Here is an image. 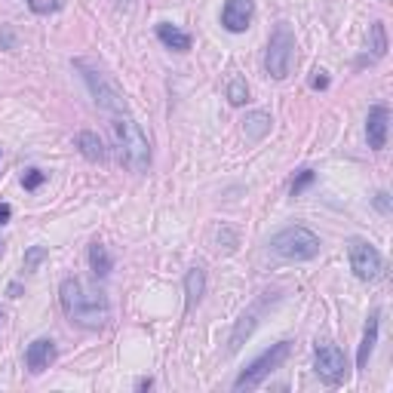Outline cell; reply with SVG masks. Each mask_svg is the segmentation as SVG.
<instances>
[{"label":"cell","mask_w":393,"mask_h":393,"mask_svg":"<svg viewBox=\"0 0 393 393\" xmlns=\"http://www.w3.org/2000/svg\"><path fill=\"white\" fill-rule=\"evenodd\" d=\"M59 304H61V313H65L74 326L87 329V332H98V329H105L107 320H111V304H107V298L98 289H92L83 280H77V276L61 280Z\"/></svg>","instance_id":"obj_1"},{"label":"cell","mask_w":393,"mask_h":393,"mask_svg":"<svg viewBox=\"0 0 393 393\" xmlns=\"http://www.w3.org/2000/svg\"><path fill=\"white\" fill-rule=\"evenodd\" d=\"M111 138L114 148H117L120 163L133 172H148L151 166V144L148 135L142 133V126L129 117V114H117L111 123Z\"/></svg>","instance_id":"obj_2"},{"label":"cell","mask_w":393,"mask_h":393,"mask_svg":"<svg viewBox=\"0 0 393 393\" xmlns=\"http://www.w3.org/2000/svg\"><path fill=\"white\" fill-rule=\"evenodd\" d=\"M74 68L80 71L83 83H87V89L92 96V102L102 107V111L114 114V117H117V114H126V96H123V89L102 71V68L92 65V61H87V59H77Z\"/></svg>","instance_id":"obj_3"},{"label":"cell","mask_w":393,"mask_h":393,"mask_svg":"<svg viewBox=\"0 0 393 393\" xmlns=\"http://www.w3.org/2000/svg\"><path fill=\"white\" fill-rule=\"evenodd\" d=\"M320 237L313 234L311 228L304 225H292V228H283L280 234L271 237V252L286 261H311L320 255Z\"/></svg>","instance_id":"obj_4"},{"label":"cell","mask_w":393,"mask_h":393,"mask_svg":"<svg viewBox=\"0 0 393 393\" xmlns=\"http://www.w3.org/2000/svg\"><path fill=\"white\" fill-rule=\"evenodd\" d=\"M289 350H292V344H289V341L271 344V348H267L265 353H258V357L243 369L240 378L234 381V390H255L258 384L267 378V375H274L276 369L286 363V359H289Z\"/></svg>","instance_id":"obj_5"},{"label":"cell","mask_w":393,"mask_h":393,"mask_svg":"<svg viewBox=\"0 0 393 393\" xmlns=\"http://www.w3.org/2000/svg\"><path fill=\"white\" fill-rule=\"evenodd\" d=\"M292 61H295V34L286 22L274 28L271 40H267V52H265V68L274 80H286L292 71Z\"/></svg>","instance_id":"obj_6"},{"label":"cell","mask_w":393,"mask_h":393,"mask_svg":"<svg viewBox=\"0 0 393 393\" xmlns=\"http://www.w3.org/2000/svg\"><path fill=\"white\" fill-rule=\"evenodd\" d=\"M348 255H350V271L357 274V280L375 283V280H381L384 276V258L369 240L353 237V240L348 243Z\"/></svg>","instance_id":"obj_7"},{"label":"cell","mask_w":393,"mask_h":393,"mask_svg":"<svg viewBox=\"0 0 393 393\" xmlns=\"http://www.w3.org/2000/svg\"><path fill=\"white\" fill-rule=\"evenodd\" d=\"M313 369H317L320 381L341 384L348 378V357H344V350L338 348V344L322 341V344H317V350H313Z\"/></svg>","instance_id":"obj_8"},{"label":"cell","mask_w":393,"mask_h":393,"mask_svg":"<svg viewBox=\"0 0 393 393\" xmlns=\"http://www.w3.org/2000/svg\"><path fill=\"white\" fill-rule=\"evenodd\" d=\"M387 133H390V107L387 105H372L366 117V138L372 151L387 148Z\"/></svg>","instance_id":"obj_9"},{"label":"cell","mask_w":393,"mask_h":393,"mask_svg":"<svg viewBox=\"0 0 393 393\" xmlns=\"http://www.w3.org/2000/svg\"><path fill=\"white\" fill-rule=\"evenodd\" d=\"M255 19V0H228L221 10V25L230 34H243Z\"/></svg>","instance_id":"obj_10"},{"label":"cell","mask_w":393,"mask_h":393,"mask_svg":"<svg viewBox=\"0 0 393 393\" xmlns=\"http://www.w3.org/2000/svg\"><path fill=\"white\" fill-rule=\"evenodd\" d=\"M52 363H56V341H50V338H37V341L28 344L25 350V366L31 375H40L46 372Z\"/></svg>","instance_id":"obj_11"},{"label":"cell","mask_w":393,"mask_h":393,"mask_svg":"<svg viewBox=\"0 0 393 393\" xmlns=\"http://www.w3.org/2000/svg\"><path fill=\"white\" fill-rule=\"evenodd\" d=\"M378 329H381V311H372L369 313L366 329H363V344H359V353H357V369H366L369 359H372L375 344H378Z\"/></svg>","instance_id":"obj_12"},{"label":"cell","mask_w":393,"mask_h":393,"mask_svg":"<svg viewBox=\"0 0 393 393\" xmlns=\"http://www.w3.org/2000/svg\"><path fill=\"white\" fill-rule=\"evenodd\" d=\"M157 40L166 46V50L172 52H188L191 50V34L188 31H181L179 25H172V22H160L157 25Z\"/></svg>","instance_id":"obj_13"},{"label":"cell","mask_w":393,"mask_h":393,"mask_svg":"<svg viewBox=\"0 0 393 393\" xmlns=\"http://www.w3.org/2000/svg\"><path fill=\"white\" fill-rule=\"evenodd\" d=\"M89 271L96 280H107L114 271V258H111V252H107V246L105 243H98V240H92L89 243Z\"/></svg>","instance_id":"obj_14"},{"label":"cell","mask_w":393,"mask_h":393,"mask_svg":"<svg viewBox=\"0 0 393 393\" xmlns=\"http://www.w3.org/2000/svg\"><path fill=\"white\" fill-rule=\"evenodd\" d=\"M203 292H206L203 267H191V271L184 274V307H188V311H194V304H200Z\"/></svg>","instance_id":"obj_15"},{"label":"cell","mask_w":393,"mask_h":393,"mask_svg":"<svg viewBox=\"0 0 393 393\" xmlns=\"http://www.w3.org/2000/svg\"><path fill=\"white\" fill-rule=\"evenodd\" d=\"M77 148H80V154L89 163H105L107 160V148L96 133H77Z\"/></svg>","instance_id":"obj_16"},{"label":"cell","mask_w":393,"mask_h":393,"mask_svg":"<svg viewBox=\"0 0 393 393\" xmlns=\"http://www.w3.org/2000/svg\"><path fill=\"white\" fill-rule=\"evenodd\" d=\"M271 114L267 111H249L246 114V120H243V133L249 142H261L267 133H271Z\"/></svg>","instance_id":"obj_17"},{"label":"cell","mask_w":393,"mask_h":393,"mask_svg":"<svg viewBox=\"0 0 393 393\" xmlns=\"http://www.w3.org/2000/svg\"><path fill=\"white\" fill-rule=\"evenodd\" d=\"M252 329H255V311H249V313H243L240 320H237V326H234V332H230V341H228V350L230 353H237L246 344V338L252 335Z\"/></svg>","instance_id":"obj_18"},{"label":"cell","mask_w":393,"mask_h":393,"mask_svg":"<svg viewBox=\"0 0 393 393\" xmlns=\"http://www.w3.org/2000/svg\"><path fill=\"white\" fill-rule=\"evenodd\" d=\"M369 50H372V59H384V52H387V31H384V22H372V28H369Z\"/></svg>","instance_id":"obj_19"},{"label":"cell","mask_w":393,"mask_h":393,"mask_svg":"<svg viewBox=\"0 0 393 393\" xmlns=\"http://www.w3.org/2000/svg\"><path fill=\"white\" fill-rule=\"evenodd\" d=\"M228 102L234 105V107H240V105L249 102V87H246L243 77H230V83H228Z\"/></svg>","instance_id":"obj_20"},{"label":"cell","mask_w":393,"mask_h":393,"mask_svg":"<svg viewBox=\"0 0 393 393\" xmlns=\"http://www.w3.org/2000/svg\"><path fill=\"white\" fill-rule=\"evenodd\" d=\"M46 255H50V252H46L43 246H31V249L25 252V258H22V271H25V274H34L37 267H40L43 261H46Z\"/></svg>","instance_id":"obj_21"},{"label":"cell","mask_w":393,"mask_h":393,"mask_svg":"<svg viewBox=\"0 0 393 393\" xmlns=\"http://www.w3.org/2000/svg\"><path fill=\"white\" fill-rule=\"evenodd\" d=\"M313 181H317V172H313V169H302V172H298L295 179H292V188H289V194H292V197H298V194H302L304 188H311Z\"/></svg>","instance_id":"obj_22"},{"label":"cell","mask_w":393,"mask_h":393,"mask_svg":"<svg viewBox=\"0 0 393 393\" xmlns=\"http://www.w3.org/2000/svg\"><path fill=\"white\" fill-rule=\"evenodd\" d=\"M43 181H46L43 169H25V175H22V188H25V191H37Z\"/></svg>","instance_id":"obj_23"},{"label":"cell","mask_w":393,"mask_h":393,"mask_svg":"<svg viewBox=\"0 0 393 393\" xmlns=\"http://www.w3.org/2000/svg\"><path fill=\"white\" fill-rule=\"evenodd\" d=\"M375 209H378L381 215H390L393 209H390V194L387 191H378V194H375Z\"/></svg>","instance_id":"obj_24"},{"label":"cell","mask_w":393,"mask_h":393,"mask_svg":"<svg viewBox=\"0 0 393 393\" xmlns=\"http://www.w3.org/2000/svg\"><path fill=\"white\" fill-rule=\"evenodd\" d=\"M28 6H31V10H34V13H52V10H59V0H50V3H43V0H28Z\"/></svg>","instance_id":"obj_25"},{"label":"cell","mask_w":393,"mask_h":393,"mask_svg":"<svg viewBox=\"0 0 393 393\" xmlns=\"http://www.w3.org/2000/svg\"><path fill=\"white\" fill-rule=\"evenodd\" d=\"M0 46H3V50H15V37H13V28L0 25Z\"/></svg>","instance_id":"obj_26"},{"label":"cell","mask_w":393,"mask_h":393,"mask_svg":"<svg viewBox=\"0 0 393 393\" xmlns=\"http://www.w3.org/2000/svg\"><path fill=\"white\" fill-rule=\"evenodd\" d=\"M326 87H329V74H326V71H313L311 89H326Z\"/></svg>","instance_id":"obj_27"},{"label":"cell","mask_w":393,"mask_h":393,"mask_svg":"<svg viewBox=\"0 0 393 393\" xmlns=\"http://www.w3.org/2000/svg\"><path fill=\"white\" fill-rule=\"evenodd\" d=\"M10 215H13L10 203H0V225H6V221H10Z\"/></svg>","instance_id":"obj_28"},{"label":"cell","mask_w":393,"mask_h":393,"mask_svg":"<svg viewBox=\"0 0 393 393\" xmlns=\"http://www.w3.org/2000/svg\"><path fill=\"white\" fill-rule=\"evenodd\" d=\"M135 387H138V390H151V387H154V378H142V381L135 384Z\"/></svg>","instance_id":"obj_29"},{"label":"cell","mask_w":393,"mask_h":393,"mask_svg":"<svg viewBox=\"0 0 393 393\" xmlns=\"http://www.w3.org/2000/svg\"><path fill=\"white\" fill-rule=\"evenodd\" d=\"M114 3H117L120 10H129V6H133V0H114Z\"/></svg>","instance_id":"obj_30"},{"label":"cell","mask_w":393,"mask_h":393,"mask_svg":"<svg viewBox=\"0 0 393 393\" xmlns=\"http://www.w3.org/2000/svg\"><path fill=\"white\" fill-rule=\"evenodd\" d=\"M19 292H22V286H19V283H13V286H10V295L19 298Z\"/></svg>","instance_id":"obj_31"},{"label":"cell","mask_w":393,"mask_h":393,"mask_svg":"<svg viewBox=\"0 0 393 393\" xmlns=\"http://www.w3.org/2000/svg\"><path fill=\"white\" fill-rule=\"evenodd\" d=\"M0 329H3V311H0Z\"/></svg>","instance_id":"obj_32"},{"label":"cell","mask_w":393,"mask_h":393,"mask_svg":"<svg viewBox=\"0 0 393 393\" xmlns=\"http://www.w3.org/2000/svg\"><path fill=\"white\" fill-rule=\"evenodd\" d=\"M0 249H3V246H0Z\"/></svg>","instance_id":"obj_33"}]
</instances>
